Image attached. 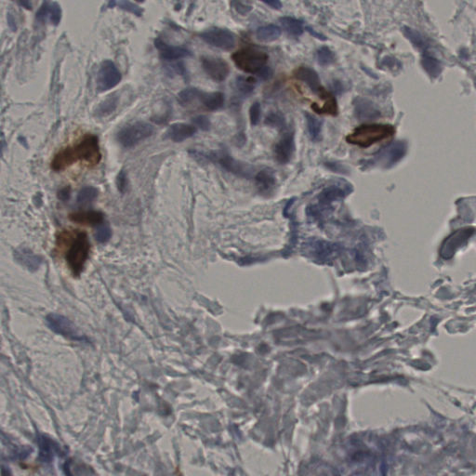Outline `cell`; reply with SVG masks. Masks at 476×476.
<instances>
[{
	"mask_svg": "<svg viewBox=\"0 0 476 476\" xmlns=\"http://www.w3.org/2000/svg\"><path fill=\"white\" fill-rule=\"evenodd\" d=\"M101 156L99 138L96 135L87 134L77 145L60 150L54 155L50 168L59 172L67 169L77 161L86 162L92 168L101 162Z\"/></svg>",
	"mask_w": 476,
	"mask_h": 476,
	"instance_id": "obj_1",
	"label": "cell"
},
{
	"mask_svg": "<svg viewBox=\"0 0 476 476\" xmlns=\"http://www.w3.org/2000/svg\"><path fill=\"white\" fill-rule=\"evenodd\" d=\"M189 153L193 158L197 159L198 161H200V162L210 161L213 163L218 164L226 171L235 174L241 178H251L255 171L253 166L236 160L227 152L226 150H217L208 154H204L198 151H190Z\"/></svg>",
	"mask_w": 476,
	"mask_h": 476,
	"instance_id": "obj_2",
	"label": "cell"
},
{
	"mask_svg": "<svg viewBox=\"0 0 476 476\" xmlns=\"http://www.w3.org/2000/svg\"><path fill=\"white\" fill-rule=\"evenodd\" d=\"M395 132L393 126L386 124L362 125L356 128L352 133L348 135L346 140L351 145L366 148L381 140L389 139Z\"/></svg>",
	"mask_w": 476,
	"mask_h": 476,
	"instance_id": "obj_3",
	"label": "cell"
},
{
	"mask_svg": "<svg viewBox=\"0 0 476 476\" xmlns=\"http://www.w3.org/2000/svg\"><path fill=\"white\" fill-rule=\"evenodd\" d=\"M236 67L248 74L259 75L266 67L268 55L260 49L254 48H242L232 55Z\"/></svg>",
	"mask_w": 476,
	"mask_h": 476,
	"instance_id": "obj_4",
	"label": "cell"
},
{
	"mask_svg": "<svg viewBox=\"0 0 476 476\" xmlns=\"http://www.w3.org/2000/svg\"><path fill=\"white\" fill-rule=\"evenodd\" d=\"M91 245L87 239V236L84 232H79L76 236L75 240L70 249L68 250L66 260L73 273L78 275L84 268L87 257L90 254Z\"/></svg>",
	"mask_w": 476,
	"mask_h": 476,
	"instance_id": "obj_5",
	"label": "cell"
},
{
	"mask_svg": "<svg viewBox=\"0 0 476 476\" xmlns=\"http://www.w3.org/2000/svg\"><path fill=\"white\" fill-rule=\"evenodd\" d=\"M154 130V127L149 123L138 121L124 127L117 134V140L123 147L130 148L151 137Z\"/></svg>",
	"mask_w": 476,
	"mask_h": 476,
	"instance_id": "obj_6",
	"label": "cell"
},
{
	"mask_svg": "<svg viewBox=\"0 0 476 476\" xmlns=\"http://www.w3.org/2000/svg\"><path fill=\"white\" fill-rule=\"evenodd\" d=\"M122 79V75L116 63L105 60L101 63L97 74V90L99 92L110 91L116 87Z\"/></svg>",
	"mask_w": 476,
	"mask_h": 476,
	"instance_id": "obj_7",
	"label": "cell"
},
{
	"mask_svg": "<svg viewBox=\"0 0 476 476\" xmlns=\"http://www.w3.org/2000/svg\"><path fill=\"white\" fill-rule=\"evenodd\" d=\"M47 325L52 331L58 333L62 336L75 341H87V338L82 334L75 324L64 318L63 315L57 313H49L46 318Z\"/></svg>",
	"mask_w": 476,
	"mask_h": 476,
	"instance_id": "obj_8",
	"label": "cell"
},
{
	"mask_svg": "<svg viewBox=\"0 0 476 476\" xmlns=\"http://www.w3.org/2000/svg\"><path fill=\"white\" fill-rule=\"evenodd\" d=\"M199 37L206 43L222 50H232L236 47V34L230 30L211 28L203 32Z\"/></svg>",
	"mask_w": 476,
	"mask_h": 476,
	"instance_id": "obj_9",
	"label": "cell"
},
{
	"mask_svg": "<svg viewBox=\"0 0 476 476\" xmlns=\"http://www.w3.org/2000/svg\"><path fill=\"white\" fill-rule=\"evenodd\" d=\"M203 70L212 80L224 81L230 74L229 64L223 59L212 56H203L201 58Z\"/></svg>",
	"mask_w": 476,
	"mask_h": 476,
	"instance_id": "obj_10",
	"label": "cell"
},
{
	"mask_svg": "<svg viewBox=\"0 0 476 476\" xmlns=\"http://www.w3.org/2000/svg\"><path fill=\"white\" fill-rule=\"evenodd\" d=\"M295 136L293 131H287L274 146V157L281 165H286L293 156Z\"/></svg>",
	"mask_w": 476,
	"mask_h": 476,
	"instance_id": "obj_11",
	"label": "cell"
},
{
	"mask_svg": "<svg viewBox=\"0 0 476 476\" xmlns=\"http://www.w3.org/2000/svg\"><path fill=\"white\" fill-rule=\"evenodd\" d=\"M40 462L49 463L63 453L61 445L46 434H39L38 438Z\"/></svg>",
	"mask_w": 476,
	"mask_h": 476,
	"instance_id": "obj_12",
	"label": "cell"
},
{
	"mask_svg": "<svg viewBox=\"0 0 476 476\" xmlns=\"http://www.w3.org/2000/svg\"><path fill=\"white\" fill-rule=\"evenodd\" d=\"M154 46L158 49L160 57L168 62L187 58V57L192 56V52L187 48L179 47V46H171V45L166 43L161 39H156L154 40Z\"/></svg>",
	"mask_w": 476,
	"mask_h": 476,
	"instance_id": "obj_13",
	"label": "cell"
},
{
	"mask_svg": "<svg viewBox=\"0 0 476 476\" xmlns=\"http://www.w3.org/2000/svg\"><path fill=\"white\" fill-rule=\"evenodd\" d=\"M198 129L195 126L185 123H175L169 127L165 133V139L174 143H183L185 139L192 138L197 133Z\"/></svg>",
	"mask_w": 476,
	"mask_h": 476,
	"instance_id": "obj_14",
	"label": "cell"
},
{
	"mask_svg": "<svg viewBox=\"0 0 476 476\" xmlns=\"http://www.w3.org/2000/svg\"><path fill=\"white\" fill-rule=\"evenodd\" d=\"M294 77L298 80L304 82L313 93L319 94V92L323 90L318 73L312 68L308 67V66H299L298 69L295 70Z\"/></svg>",
	"mask_w": 476,
	"mask_h": 476,
	"instance_id": "obj_15",
	"label": "cell"
},
{
	"mask_svg": "<svg viewBox=\"0 0 476 476\" xmlns=\"http://www.w3.org/2000/svg\"><path fill=\"white\" fill-rule=\"evenodd\" d=\"M354 111L356 117L360 120L373 119L379 115L373 103L364 98H356L354 101Z\"/></svg>",
	"mask_w": 476,
	"mask_h": 476,
	"instance_id": "obj_16",
	"label": "cell"
},
{
	"mask_svg": "<svg viewBox=\"0 0 476 476\" xmlns=\"http://www.w3.org/2000/svg\"><path fill=\"white\" fill-rule=\"evenodd\" d=\"M15 260L19 262L20 265H24L27 269L34 272L39 269V266L42 263V258L40 256L36 255L28 249H20L15 251Z\"/></svg>",
	"mask_w": 476,
	"mask_h": 476,
	"instance_id": "obj_17",
	"label": "cell"
},
{
	"mask_svg": "<svg viewBox=\"0 0 476 476\" xmlns=\"http://www.w3.org/2000/svg\"><path fill=\"white\" fill-rule=\"evenodd\" d=\"M319 95L325 101L324 104L322 106L313 104L312 106L313 110L315 111L318 114L337 116L339 114V107H338V102L335 97L333 96L330 92H327L325 89H323L322 91L319 92Z\"/></svg>",
	"mask_w": 476,
	"mask_h": 476,
	"instance_id": "obj_18",
	"label": "cell"
},
{
	"mask_svg": "<svg viewBox=\"0 0 476 476\" xmlns=\"http://www.w3.org/2000/svg\"><path fill=\"white\" fill-rule=\"evenodd\" d=\"M70 220L75 222L82 223V224H89V225H97L101 224L103 221V214L100 211H77L70 214Z\"/></svg>",
	"mask_w": 476,
	"mask_h": 476,
	"instance_id": "obj_19",
	"label": "cell"
},
{
	"mask_svg": "<svg viewBox=\"0 0 476 476\" xmlns=\"http://www.w3.org/2000/svg\"><path fill=\"white\" fill-rule=\"evenodd\" d=\"M255 181L260 192L263 193L271 192L276 183L274 170L271 169H261L256 175Z\"/></svg>",
	"mask_w": 476,
	"mask_h": 476,
	"instance_id": "obj_20",
	"label": "cell"
},
{
	"mask_svg": "<svg viewBox=\"0 0 476 476\" xmlns=\"http://www.w3.org/2000/svg\"><path fill=\"white\" fill-rule=\"evenodd\" d=\"M118 103H119V96H117L116 93L109 95L105 100H103L100 102L99 105L97 106L94 115L99 118L110 116L112 113H114L116 110Z\"/></svg>",
	"mask_w": 476,
	"mask_h": 476,
	"instance_id": "obj_21",
	"label": "cell"
},
{
	"mask_svg": "<svg viewBox=\"0 0 476 476\" xmlns=\"http://www.w3.org/2000/svg\"><path fill=\"white\" fill-rule=\"evenodd\" d=\"M199 101L208 110H219L224 104V95L221 92H203L199 97Z\"/></svg>",
	"mask_w": 476,
	"mask_h": 476,
	"instance_id": "obj_22",
	"label": "cell"
},
{
	"mask_svg": "<svg viewBox=\"0 0 476 476\" xmlns=\"http://www.w3.org/2000/svg\"><path fill=\"white\" fill-rule=\"evenodd\" d=\"M402 154L403 153L401 145L399 144H395L382 150V152L377 155V159L385 165H391L395 163L401 157Z\"/></svg>",
	"mask_w": 476,
	"mask_h": 476,
	"instance_id": "obj_23",
	"label": "cell"
},
{
	"mask_svg": "<svg viewBox=\"0 0 476 476\" xmlns=\"http://www.w3.org/2000/svg\"><path fill=\"white\" fill-rule=\"evenodd\" d=\"M281 33V29L277 25L268 24L265 26H261L257 30L256 36L260 42H273L280 38Z\"/></svg>",
	"mask_w": 476,
	"mask_h": 476,
	"instance_id": "obj_24",
	"label": "cell"
},
{
	"mask_svg": "<svg viewBox=\"0 0 476 476\" xmlns=\"http://www.w3.org/2000/svg\"><path fill=\"white\" fill-rule=\"evenodd\" d=\"M305 119H306V125H307L308 133L310 138L313 142H318L321 139V133H322V121L316 118L315 116L305 113Z\"/></svg>",
	"mask_w": 476,
	"mask_h": 476,
	"instance_id": "obj_25",
	"label": "cell"
},
{
	"mask_svg": "<svg viewBox=\"0 0 476 476\" xmlns=\"http://www.w3.org/2000/svg\"><path fill=\"white\" fill-rule=\"evenodd\" d=\"M285 31L292 37H299L303 34V25L301 21L292 17H282L279 19Z\"/></svg>",
	"mask_w": 476,
	"mask_h": 476,
	"instance_id": "obj_26",
	"label": "cell"
},
{
	"mask_svg": "<svg viewBox=\"0 0 476 476\" xmlns=\"http://www.w3.org/2000/svg\"><path fill=\"white\" fill-rule=\"evenodd\" d=\"M202 91L197 87H187L178 94V101L182 105L185 106L192 103L196 100H199V97L202 94Z\"/></svg>",
	"mask_w": 476,
	"mask_h": 476,
	"instance_id": "obj_27",
	"label": "cell"
},
{
	"mask_svg": "<svg viewBox=\"0 0 476 476\" xmlns=\"http://www.w3.org/2000/svg\"><path fill=\"white\" fill-rule=\"evenodd\" d=\"M97 197H98V190L96 188L92 187V186H85L82 188L77 195V204L81 206H87V205L92 204L96 199Z\"/></svg>",
	"mask_w": 476,
	"mask_h": 476,
	"instance_id": "obj_28",
	"label": "cell"
},
{
	"mask_svg": "<svg viewBox=\"0 0 476 476\" xmlns=\"http://www.w3.org/2000/svg\"><path fill=\"white\" fill-rule=\"evenodd\" d=\"M114 7H118L121 10H125L128 12H130L132 14L136 15L138 17H142L144 14V10L139 7V5L132 3L130 1H126V0H121L118 2L116 1H111L108 3V8H114Z\"/></svg>",
	"mask_w": 476,
	"mask_h": 476,
	"instance_id": "obj_29",
	"label": "cell"
},
{
	"mask_svg": "<svg viewBox=\"0 0 476 476\" xmlns=\"http://www.w3.org/2000/svg\"><path fill=\"white\" fill-rule=\"evenodd\" d=\"M64 471L67 476H91L90 468L74 461H68L65 463Z\"/></svg>",
	"mask_w": 476,
	"mask_h": 476,
	"instance_id": "obj_30",
	"label": "cell"
},
{
	"mask_svg": "<svg viewBox=\"0 0 476 476\" xmlns=\"http://www.w3.org/2000/svg\"><path fill=\"white\" fill-rule=\"evenodd\" d=\"M255 79L251 77H238L236 80V87L241 94L249 95L253 92L256 87Z\"/></svg>",
	"mask_w": 476,
	"mask_h": 476,
	"instance_id": "obj_31",
	"label": "cell"
},
{
	"mask_svg": "<svg viewBox=\"0 0 476 476\" xmlns=\"http://www.w3.org/2000/svg\"><path fill=\"white\" fill-rule=\"evenodd\" d=\"M335 54L327 47H322L316 51V61L322 66L330 65L335 62Z\"/></svg>",
	"mask_w": 476,
	"mask_h": 476,
	"instance_id": "obj_32",
	"label": "cell"
},
{
	"mask_svg": "<svg viewBox=\"0 0 476 476\" xmlns=\"http://www.w3.org/2000/svg\"><path fill=\"white\" fill-rule=\"evenodd\" d=\"M265 123L269 127L279 129V130H282L286 129L285 116L279 112H271L269 115L266 116Z\"/></svg>",
	"mask_w": 476,
	"mask_h": 476,
	"instance_id": "obj_33",
	"label": "cell"
},
{
	"mask_svg": "<svg viewBox=\"0 0 476 476\" xmlns=\"http://www.w3.org/2000/svg\"><path fill=\"white\" fill-rule=\"evenodd\" d=\"M62 8L57 2H49V11H48V20L50 24L54 26H57L62 21Z\"/></svg>",
	"mask_w": 476,
	"mask_h": 476,
	"instance_id": "obj_34",
	"label": "cell"
},
{
	"mask_svg": "<svg viewBox=\"0 0 476 476\" xmlns=\"http://www.w3.org/2000/svg\"><path fill=\"white\" fill-rule=\"evenodd\" d=\"M260 116H261V108H260V102L256 101L251 105L250 109V119L251 125H258L260 120Z\"/></svg>",
	"mask_w": 476,
	"mask_h": 476,
	"instance_id": "obj_35",
	"label": "cell"
},
{
	"mask_svg": "<svg viewBox=\"0 0 476 476\" xmlns=\"http://www.w3.org/2000/svg\"><path fill=\"white\" fill-rule=\"evenodd\" d=\"M112 236V231L108 225H101L98 227L96 232V240L100 243H105L109 240Z\"/></svg>",
	"mask_w": 476,
	"mask_h": 476,
	"instance_id": "obj_36",
	"label": "cell"
},
{
	"mask_svg": "<svg viewBox=\"0 0 476 476\" xmlns=\"http://www.w3.org/2000/svg\"><path fill=\"white\" fill-rule=\"evenodd\" d=\"M192 122L193 123L195 127H198L200 130H204V131L210 130V127H211L210 120L207 118V116H196V117L192 118Z\"/></svg>",
	"mask_w": 476,
	"mask_h": 476,
	"instance_id": "obj_37",
	"label": "cell"
},
{
	"mask_svg": "<svg viewBox=\"0 0 476 476\" xmlns=\"http://www.w3.org/2000/svg\"><path fill=\"white\" fill-rule=\"evenodd\" d=\"M116 186H117V189L119 192L124 193L127 190V187H128V177H127V173L125 172V170H120L119 173L117 174V177H116Z\"/></svg>",
	"mask_w": 476,
	"mask_h": 476,
	"instance_id": "obj_38",
	"label": "cell"
},
{
	"mask_svg": "<svg viewBox=\"0 0 476 476\" xmlns=\"http://www.w3.org/2000/svg\"><path fill=\"white\" fill-rule=\"evenodd\" d=\"M48 11H49V2L46 1L41 5L37 12V15H36L37 21H39V23L46 22V20L48 19Z\"/></svg>",
	"mask_w": 476,
	"mask_h": 476,
	"instance_id": "obj_39",
	"label": "cell"
},
{
	"mask_svg": "<svg viewBox=\"0 0 476 476\" xmlns=\"http://www.w3.org/2000/svg\"><path fill=\"white\" fill-rule=\"evenodd\" d=\"M232 5L234 6L235 10L239 13V14L245 15L249 13L250 10H252V7L249 3L245 2H232Z\"/></svg>",
	"mask_w": 476,
	"mask_h": 476,
	"instance_id": "obj_40",
	"label": "cell"
},
{
	"mask_svg": "<svg viewBox=\"0 0 476 476\" xmlns=\"http://www.w3.org/2000/svg\"><path fill=\"white\" fill-rule=\"evenodd\" d=\"M325 166L327 167V169H330L332 171L334 172H340V173L346 174V169L342 166V164H337V163H326Z\"/></svg>",
	"mask_w": 476,
	"mask_h": 476,
	"instance_id": "obj_41",
	"label": "cell"
},
{
	"mask_svg": "<svg viewBox=\"0 0 476 476\" xmlns=\"http://www.w3.org/2000/svg\"><path fill=\"white\" fill-rule=\"evenodd\" d=\"M169 69H170V71H172L177 75H181V76H185L187 74L186 68H185L183 63H176V64L172 65L171 67H169Z\"/></svg>",
	"mask_w": 476,
	"mask_h": 476,
	"instance_id": "obj_42",
	"label": "cell"
},
{
	"mask_svg": "<svg viewBox=\"0 0 476 476\" xmlns=\"http://www.w3.org/2000/svg\"><path fill=\"white\" fill-rule=\"evenodd\" d=\"M70 196H71V188L69 186L61 189L58 192L59 199H61L62 201L68 200L70 198Z\"/></svg>",
	"mask_w": 476,
	"mask_h": 476,
	"instance_id": "obj_43",
	"label": "cell"
},
{
	"mask_svg": "<svg viewBox=\"0 0 476 476\" xmlns=\"http://www.w3.org/2000/svg\"><path fill=\"white\" fill-rule=\"evenodd\" d=\"M259 77L262 79V80H268L270 79L272 76H273V71L271 70V68L269 66H266V67L263 68L261 70V72L258 75Z\"/></svg>",
	"mask_w": 476,
	"mask_h": 476,
	"instance_id": "obj_44",
	"label": "cell"
},
{
	"mask_svg": "<svg viewBox=\"0 0 476 476\" xmlns=\"http://www.w3.org/2000/svg\"><path fill=\"white\" fill-rule=\"evenodd\" d=\"M263 3L266 5L269 6L274 10H280L282 8V3L277 0H270V1H263Z\"/></svg>",
	"mask_w": 476,
	"mask_h": 476,
	"instance_id": "obj_45",
	"label": "cell"
},
{
	"mask_svg": "<svg viewBox=\"0 0 476 476\" xmlns=\"http://www.w3.org/2000/svg\"><path fill=\"white\" fill-rule=\"evenodd\" d=\"M307 31L308 32H310L311 34L313 36L314 38H316V39H320V40H327L326 37H324V36H322V34H319V33H318V32H315V31L312 29L311 27H307Z\"/></svg>",
	"mask_w": 476,
	"mask_h": 476,
	"instance_id": "obj_46",
	"label": "cell"
},
{
	"mask_svg": "<svg viewBox=\"0 0 476 476\" xmlns=\"http://www.w3.org/2000/svg\"><path fill=\"white\" fill-rule=\"evenodd\" d=\"M17 4L20 7H23L24 9H26V10H32V4L30 3L29 1H25V0H24V1H17Z\"/></svg>",
	"mask_w": 476,
	"mask_h": 476,
	"instance_id": "obj_47",
	"label": "cell"
},
{
	"mask_svg": "<svg viewBox=\"0 0 476 476\" xmlns=\"http://www.w3.org/2000/svg\"><path fill=\"white\" fill-rule=\"evenodd\" d=\"M2 476H12L9 468H6L5 466L2 467Z\"/></svg>",
	"mask_w": 476,
	"mask_h": 476,
	"instance_id": "obj_48",
	"label": "cell"
}]
</instances>
